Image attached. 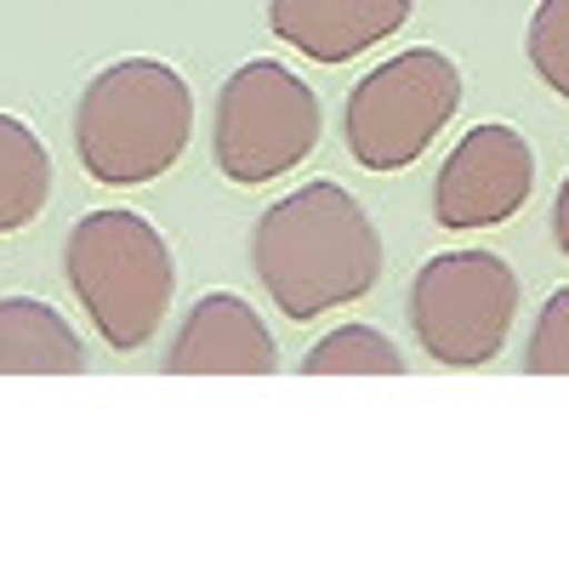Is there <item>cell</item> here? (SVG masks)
I'll return each mask as SVG.
<instances>
[{"label":"cell","mask_w":569,"mask_h":569,"mask_svg":"<svg viewBox=\"0 0 569 569\" xmlns=\"http://www.w3.org/2000/svg\"><path fill=\"white\" fill-rule=\"evenodd\" d=\"M410 0H268V29L313 63H348L405 29Z\"/></svg>","instance_id":"cell-9"},{"label":"cell","mask_w":569,"mask_h":569,"mask_svg":"<svg viewBox=\"0 0 569 569\" xmlns=\"http://www.w3.org/2000/svg\"><path fill=\"white\" fill-rule=\"evenodd\" d=\"M217 171L228 182H268L279 171H297L319 149V98L302 74L273 58L240 63L217 91L211 126Z\"/></svg>","instance_id":"cell-4"},{"label":"cell","mask_w":569,"mask_h":569,"mask_svg":"<svg viewBox=\"0 0 569 569\" xmlns=\"http://www.w3.org/2000/svg\"><path fill=\"white\" fill-rule=\"evenodd\" d=\"M194 131V91L171 63L126 58L80 91L74 149L86 177L109 188H137L166 177Z\"/></svg>","instance_id":"cell-2"},{"label":"cell","mask_w":569,"mask_h":569,"mask_svg":"<svg viewBox=\"0 0 569 569\" xmlns=\"http://www.w3.org/2000/svg\"><path fill=\"white\" fill-rule=\"evenodd\" d=\"M530 69L569 98V0H541L536 18H530Z\"/></svg>","instance_id":"cell-13"},{"label":"cell","mask_w":569,"mask_h":569,"mask_svg":"<svg viewBox=\"0 0 569 569\" xmlns=\"http://www.w3.org/2000/svg\"><path fill=\"white\" fill-rule=\"evenodd\" d=\"M530 376H569V284L547 297L536 330H530V353H525Z\"/></svg>","instance_id":"cell-14"},{"label":"cell","mask_w":569,"mask_h":569,"mask_svg":"<svg viewBox=\"0 0 569 569\" xmlns=\"http://www.w3.org/2000/svg\"><path fill=\"white\" fill-rule=\"evenodd\" d=\"M530 188H536V154L525 131L490 120V126H472L439 166L433 217L439 228H456V233L496 228L530 200Z\"/></svg>","instance_id":"cell-7"},{"label":"cell","mask_w":569,"mask_h":569,"mask_svg":"<svg viewBox=\"0 0 569 569\" xmlns=\"http://www.w3.org/2000/svg\"><path fill=\"white\" fill-rule=\"evenodd\" d=\"M251 262L273 308H284V319L302 325L376 291L382 240H376V222L342 182H308L257 217Z\"/></svg>","instance_id":"cell-1"},{"label":"cell","mask_w":569,"mask_h":569,"mask_svg":"<svg viewBox=\"0 0 569 569\" xmlns=\"http://www.w3.org/2000/svg\"><path fill=\"white\" fill-rule=\"evenodd\" d=\"M63 268H69L80 308L91 313V325L103 330V342L114 353L149 348V337L160 330V319L171 308V291H177L171 246L149 217L86 211L69 228Z\"/></svg>","instance_id":"cell-3"},{"label":"cell","mask_w":569,"mask_h":569,"mask_svg":"<svg viewBox=\"0 0 569 569\" xmlns=\"http://www.w3.org/2000/svg\"><path fill=\"white\" fill-rule=\"evenodd\" d=\"M456 103H461V69L445 52H433V46L399 52L376 63L365 80H353L342 109L348 154L365 171H405L450 126Z\"/></svg>","instance_id":"cell-5"},{"label":"cell","mask_w":569,"mask_h":569,"mask_svg":"<svg viewBox=\"0 0 569 569\" xmlns=\"http://www.w3.org/2000/svg\"><path fill=\"white\" fill-rule=\"evenodd\" d=\"M46 200H52V154L23 120L0 114V233L29 228Z\"/></svg>","instance_id":"cell-11"},{"label":"cell","mask_w":569,"mask_h":569,"mask_svg":"<svg viewBox=\"0 0 569 569\" xmlns=\"http://www.w3.org/2000/svg\"><path fill=\"white\" fill-rule=\"evenodd\" d=\"M166 370L171 376H268L279 370V348L246 297L211 291L188 308L177 342L166 353Z\"/></svg>","instance_id":"cell-8"},{"label":"cell","mask_w":569,"mask_h":569,"mask_svg":"<svg viewBox=\"0 0 569 569\" xmlns=\"http://www.w3.org/2000/svg\"><path fill=\"white\" fill-rule=\"evenodd\" d=\"M518 313V273L496 251H439L410 284V330L439 365H490Z\"/></svg>","instance_id":"cell-6"},{"label":"cell","mask_w":569,"mask_h":569,"mask_svg":"<svg viewBox=\"0 0 569 569\" xmlns=\"http://www.w3.org/2000/svg\"><path fill=\"white\" fill-rule=\"evenodd\" d=\"M405 353L370 325H337L302 353V376H399Z\"/></svg>","instance_id":"cell-12"},{"label":"cell","mask_w":569,"mask_h":569,"mask_svg":"<svg viewBox=\"0 0 569 569\" xmlns=\"http://www.w3.org/2000/svg\"><path fill=\"white\" fill-rule=\"evenodd\" d=\"M86 348L74 325L34 297H0V376H80Z\"/></svg>","instance_id":"cell-10"},{"label":"cell","mask_w":569,"mask_h":569,"mask_svg":"<svg viewBox=\"0 0 569 569\" xmlns=\"http://www.w3.org/2000/svg\"><path fill=\"white\" fill-rule=\"evenodd\" d=\"M552 240H558V251L569 257V177L558 182V200H552Z\"/></svg>","instance_id":"cell-15"}]
</instances>
